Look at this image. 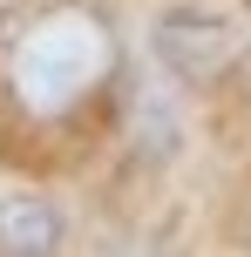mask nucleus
<instances>
[{
    "label": "nucleus",
    "instance_id": "obj_1",
    "mask_svg": "<svg viewBox=\"0 0 251 257\" xmlns=\"http://www.w3.org/2000/svg\"><path fill=\"white\" fill-rule=\"evenodd\" d=\"M109 68V41L95 21L81 14H61V21H41L34 34L14 54V88H21L27 108H68L95 75Z\"/></svg>",
    "mask_w": 251,
    "mask_h": 257
},
{
    "label": "nucleus",
    "instance_id": "obj_2",
    "mask_svg": "<svg viewBox=\"0 0 251 257\" xmlns=\"http://www.w3.org/2000/svg\"><path fill=\"white\" fill-rule=\"evenodd\" d=\"M61 250V210L48 196H7L0 203V257H54Z\"/></svg>",
    "mask_w": 251,
    "mask_h": 257
},
{
    "label": "nucleus",
    "instance_id": "obj_3",
    "mask_svg": "<svg viewBox=\"0 0 251 257\" xmlns=\"http://www.w3.org/2000/svg\"><path fill=\"white\" fill-rule=\"evenodd\" d=\"M156 41H163V54H170L184 75H211V68L231 54V34L217 21H197V14H170Z\"/></svg>",
    "mask_w": 251,
    "mask_h": 257
}]
</instances>
